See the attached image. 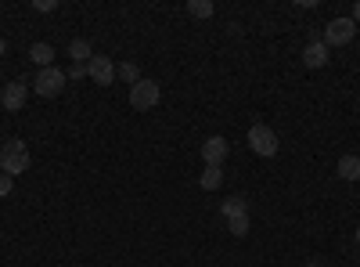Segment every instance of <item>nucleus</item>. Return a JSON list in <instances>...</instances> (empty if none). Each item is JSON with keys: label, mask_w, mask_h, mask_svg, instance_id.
<instances>
[{"label": "nucleus", "mask_w": 360, "mask_h": 267, "mask_svg": "<svg viewBox=\"0 0 360 267\" xmlns=\"http://www.w3.org/2000/svg\"><path fill=\"white\" fill-rule=\"evenodd\" d=\"M159 98H162V91H159V83H155V80H141V83H134V87H130V105H134L137 112L155 108V105H159Z\"/></svg>", "instance_id": "obj_5"}, {"label": "nucleus", "mask_w": 360, "mask_h": 267, "mask_svg": "<svg viewBox=\"0 0 360 267\" xmlns=\"http://www.w3.org/2000/svg\"><path fill=\"white\" fill-rule=\"evenodd\" d=\"M356 37V22L353 18H332L324 25V47H346Z\"/></svg>", "instance_id": "obj_4"}, {"label": "nucleus", "mask_w": 360, "mask_h": 267, "mask_svg": "<svg viewBox=\"0 0 360 267\" xmlns=\"http://www.w3.org/2000/svg\"><path fill=\"white\" fill-rule=\"evenodd\" d=\"M29 166H33V156H29L25 141L11 137L4 148H0V170H4L8 177H18V173H25Z\"/></svg>", "instance_id": "obj_1"}, {"label": "nucleus", "mask_w": 360, "mask_h": 267, "mask_svg": "<svg viewBox=\"0 0 360 267\" xmlns=\"http://www.w3.org/2000/svg\"><path fill=\"white\" fill-rule=\"evenodd\" d=\"M220 213H224V221H231V217H242V213H249V202H245L242 195H231V199L220 206Z\"/></svg>", "instance_id": "obj_14"}, {"label": "nucleus", "mask_w": 360, "mask_h": 267, "mask_svg": "<svg viewBox=\"0 0 360 267\" xmlns=\"http://www.w3.org/2000/svg\"><path fill=\"white\" fill-rule=\"evenodd\" d=\"M33 8L40 15H51V11H58V0H33Z\"/></svg>", "instance_id": "obj_18"}, {"label": "nucleus", "mask_w": 360, "mask_h": 267, "mask_svg": "<svg viewBox=\"0 0 360 267\" xmlns=\"http://www.w3.org/2000/svg\"><path fill=\"white\" fill-rule=\"evenodd\" d=\"M11 188H15V177L0 173V199H4V195H11Z\"/></svg>", "instance_id": "obj_19"}, {"label": "nucleus", "mask_w": 360, "mask_h": 267, "mask_svg": "<svg viewBox=\"0 0 360 267\" xmlns=\"http://www.w3.org/2000/svg\"><path fill=\"white\" fill-rule=\"evenodd\" d=\"M339 177H342V181H360V156L346 152L339 159Z\"/></svg>", "instance_id": "obj_12"}, {"label": "nucleus", "mask_w": 360, "mask_h": 267, "mask_svg": "<svg viewBox=\"0 0 360 267\" xmlns=\"http://www.w3.org/2000/svg\"><path fill=\"white\" fill-rule=\"evenodd\" d=\"M328 47H324V40H310L307 44V51H303V62H307V69H324L328 66Z\"/></svg>", "instance_id": "obj_9"}, {"label": "nucleus", "mask_w": 360, "mask_h": 267, "mask_svg": "<svg viewBox=\"0 0 360 267\" xmlns=\"http://www.w3.org/2000/svg\"><path fill=\"white\" fill-rule=\"evenodd\" d=\"M25 101H29V83H22V80H11L4 91H0V105L8 112H18Z\"/></svg>", "instance_id": "obj_8"}, {"label": "nucleus", "mask_w": 360, "mask_h": 267, "mask_svg": "<svg viewBox=\"0 0 360 267\" xmlns=\"http://www.w3.org/2000/svg\"><path fill=\"white\" fill-rule=\"evenodd\" d=\"M249 228H252L249 213H242V217H231V221H227V231L234 235V239H245V235H249Z\"/></svg>", "instance_id": "obj_17"}, {"label": "nucleus", "mask_w": 360, "mask_h": 267, "mask_svg": "<svg viewBox=\"0 0 360 267\" xmlns=\"http://www.w3.org/2000/svg\"><path fill=\"white\" fill-rule=\"evenodd\" d=\"M86 76L94 80L98 87H112L115 83V62L108 54H94V58H90V66H86Z\"/></svg>", "instance_id": "obj_6"}, {"label": "nucleus", "mask_w": 360, "mask_h": 267, "mask_svg": "<svg viewBox=\"0 0 360 267\" xmlns=\"http://www.w3.org/2000/svg\"><path fill=\"white\" fill-rule=\"evenodd\" d=\"M227 152H231V144H227V137H220V134H213V137L202 141V163H205V166H220V163L227 159Z\"/></svg>", "instance_id": "obj_7"}, {"label": "nucleus", "mask_w": 360, "mask_h": 267, "mask_svg": "<svg viewBox=\"0 0 360 267\" xmlns=\"http://www.w3.org/2000/svg\"><path fill=\"white\" fill-rule=\"evenodd\" d=\"M65 83H69V76L62 73V69H40L37 73V83H33V91L40 94V98H58V94H62L65 91Z\"/></svg>", "instance_id": "obj_2"}, {"label": "nucleus", "mask_w": 360, "mask_h": 267, "mask_svg": "<svg viewBox=\"0 0 360 267\" xmlns=\"http://www.w3.org/2000/svg\"><path fill=\"white\" fill-rule=\"evenodd\" d=\"M29 62L40 66V69H51V62H54V47L44 44V40H37L33 47H29Z\"/></svg>", "instance_id": "obj_11"}, {"label": "nucleus", "mask_w": 360, "mask_h": 267, "mask_svg": "<svg viewBox=\"0 0 360 267\" xmlns=\"http://www.w3.org/2000/svg\"><path fill=\"white\" fill-rule=\"evenodd\" d=\"M353 22L360 25V0H356V4H353Z\"/></svg>", "instance_id": "obj_21"}, {"label": "nucleus", "mask_w": 360, "mask_h": 267, "mask_svg": "<svg viewBox=\"0 0 360 267\" xmlns=\"http://www.w3.org/2000/svg\"><path fill=\"white\" fill-rule=\"evenodd\" d=\"M4 54H8V40H4V37H0V58H4Z\"/></svg>", "instance_id": "obj_22"}, {"label": "nucleus", "mask_w": 360, "mask_h": 267, "mask_svg": "<svg viewBox=\"0 0 360 267\" xmlns=\"http://www.w3.org/2000/svg\"><path fill=\"white\" fill-rule=\"evenodd\" d=\"M249 148H252V152L256 156H263V159H270V156H278V134L274 130H270L266 123H256L252 130H249Z\"/></svg>", "instance_id": "obj_3"}, {"label": "nucleus", "mask_w": 360, "mask_h": 267, "mask_svg": "<svg viewBox=\"0 0 360 267\" xmlns=\"http://www.w3.org/2000/svg\"><path fill=\"white\" fill-rule=\"evenodd\" d=\"M307 267H324V260H310V263H307Z\"/></svg>", "instance_id": "obj_23"}, {"label": "nucleus", "mask_w": 360, "mask_h": 267, "mask_svg": "<svg viewBox=\"0 0 360 267\" xmlns=\"http://www.w3.org/2000/svg\"><path fill=\"white\" fill-rule=\"evenodd\" d=\"M213 11H217L213 0H188V15L191 18H213Z\"/></svg>", "instance_id": "obj_16"}, {"label": "nucleus", "mask_w": 360, "mask_h": 267, "mask_svg": "<svg viewBox=\"0 0 360 267\" xmlns=\"http://www.w3.org/2000/svg\"><path fill=\"white\" fill-rule=\"evenodd\" d=\"M69 58H72V66H90V58H94V47H90V40L76 37L69 44Z\"/></svg>", "instance_id": "obj_10"}, {"label": "nucleus", "mask_w": 360, "mask_h": 267, "mask_svg": "<svg viewBox=\"0 0 360 267\" xmlns=\"http://www.w3.org/2000/svg\"><path fill=\"white\" fill-rule=\"evenodd\" d=\"M115 80H123V83H141V66L137 62H119L115 66Z\"/></svg>", "instance_id": "obj_15"}, {"label": "nucleus", "mask_w": 360, "mask_h": 267, "mask_svg": "<svg viewBox=\"0 0 360 267\" xmlns=\"http://www.w3.org/2000/svg\"><path fill=\"white\" fill-rule=\"evenodd\" d=\"M220 185H224V170H220V166H205L202 177H198V188H202V192H217Z\"/></svg>", "instance_id": "obj_13"}, {"label": "nucleus", "mask_w": 360, "mask_h": 267, "mask_svg": "<svg viewBox=\"0 0 360 267\" xmlns=\"http://www.w3.org/2000/svg\"><path fill=\"white\" fill-rule=\"evenodd\" d=\"M356 246H360V228H356Z\"/></svg>", "instance_id": "obj_24"}, {"label": "nucleus", "mask_w": 360, "mask_h": 267, "mask_svg": "<svg viewBox=\"0 0 360 267\" xmlns=\"http://www.w3.org/2000/svg\"><path fill=\"white\" fill-rule=\"evenodd\" d=\"M79 76H86V66H72L69 69V80H79Z\"/></svg>", "instance_id": "obj_20"}]
</instances>
